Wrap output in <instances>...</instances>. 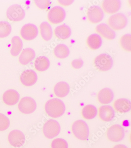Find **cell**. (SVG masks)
<instances>
[{"label":"cell","mask_w":131,"mask_h":148,"mask_svg":"<svg viewBox=\"0 0 131 148\" xmlns=\"http://www.w3.org/2000/svg\"><path fill=\"white\" fill-rule=\"evenodd\" d=\"M45 110L49 116L56 118L60 117L65 113V106L62 100L57 98H54L46 102Z\"/></svg>","instance_id":"obj_1"},{"label":"cell","mask_w":131,"mask_h":148,"mask_svg":"<svg viewBox=\"0 0 131 148\" xmlns=\"http://www.w3.org/2000/svg\"><path fill=\"white\" fill-rule=\"evenodd\" d=\"M72 131L74 136L81 140L85 141L88 138L90 130L86 123L82 120L75 121L72 126Z\"/></svg>","instance_id":"obj_2"},{"label":"cell","mask_w":131,"mask_h":148,"mask_svg":"<svg viewBox=\"0 0 131 148\" xmlns=\"http://www.w3.org/2000/svg\"><path fill=\"white\" fill-rule=\"evenodd\" d=\"M94 66L98 70L105 72L110 70L113 65L112 57L108 54L103 53L99 55L94 60Z\"/></svg>","instance_id":"obj_3"},{"label":"cell","mask_w":131,"mask_h":148,"mask_svg":"<svg viewBox=\"0 0 131 148\" xmlns=\"http://www.w3.org/2000/svg\"><path fill=\"white\" fill-rule=\"evenodd\" d=\"M60 124L56 121L49 120L45 123L43 127V132L48 139H52L58 135L60 132Z\"/></svg>","instance_id":"obj_4"},{"label":"cell","mask_w":131,"mask_h":148,"mask_svg":"<svg viewBox=\"0 0 131 148\" xmlns=\"http://www.w3.org/2000/svg\"><path fill=\"white\" fill-rule=\"evenodd\" d=\"M128 23V19L122 13L115 14L110 16L108 20L109 26L113 29L119 31L125 28Z\"/></svg>","instance_id":"obj_5"},{"label":"cell","mask_w":131,"mask_h":148,"mask_svg":"<svg viewBox=\"0 0 131 148\" xmlns=\"http://www.w3.org/2000/svg\"><path fill=\"white\" fill-rule=\"evenodd\" d=\"M25 13L20 5H12L7 9L6 16L10 21L14 22L21 21L24 18Z\"/></svg>","instance_id":"obj_6"},{"label":"cell","mask_w":131,"mask_h":148,"mask_svg":"<svg viewBox=\"0 0 131 148\" xmlns=\"http://www.w3.org/2000/svg\"><path fill=\"white\" fill-rule=\"evenodd\" d=\"M66 13L65 10L60 6L52 8L48 14L49 22L53 24H57L63 22L65 18Z\"/></svg>","instance_id":"obj_7"},{"label":"cell","mask_w":131,"mask_h":148,"mask_svg":"<svg viewBox=\"0 0 131 148\" xmlns=\"http://www.w3.org/2000/svg\"><path fill=\"white\" fill-rule=\"evenodd\" d=\"M125 132L124 128L119 125H113L108 129L107 136L109 141L117 142L124 139Z\"/></svg>","instance_id":"obj_8"},{"label":"cell","mask_w":131,"mask_h":148,"mask_svg":"<svg viewBox=\"0 0 131 148\" xmlns=\"http://www.w3.org/2000/svg\"><path fill=\"white\" fill-rule=\"evenodd\" d=\"M37 105L35 100L29 97L22 98L18 105V108L21 113L25 114H31L36 110Z\"/></svg>","instance_id":"obj_9"},{"label":"cell","mask_w":131,"mask_h":148,"mask_svg":"<svg viewBox=\"0 0 131 148\" xmlns=\"http://www.w3.org/2000/svg\"><path fill=\"white\" fill-rule=\"evenodd\" d=\"M104 17L102 10L99 6H92L90 7L87 12V18L90 22L97 23L100 22Z\"/></svg>","instance_id":"obj_10"},{"label":"cell","mask_w":131,"mask_h":148,"mask_svg":"<svg viewBox=\"0 0 131 148\" xmlns=\"http://www.w3.org/2000/svg\"><path fill=\"white\" fill-rule=\"evenodd\" d=\"M8 140L12 146L15 147H20L25 142V136L21 131L14 130L10 133Z\"/></svg>","instance_id":"obj_11"},{"label":"cell","mask_w":131,"mask_h":148,"mask_svg":"<svg viewBox=\"0 0 131 148\" xmlns=\"http://www.w3.org/2000/svg\"><path fill=\"white\" fill-rule=\"evenodd\" d=\"M38 34L37 27L33 24L25 25L21 29V36L26 40L30 41L34 39Z\"/></svg>","instance_id":"obj_12"},{"label":"cell","mask_w":131,"mask_h":148,"mask_svg":"<svg viewBox=\"0 0 131 148\" xmlns=\"http://www.w3.org/2000/svg\"><path fill=\"white\" fill-rule=\"evenodd\" d=\"M20 80L21 83L24 86H33L37 82V75L35 71L33 70H25L21 73Z\"/></svg>","instance_id":"obj_13"},{"label":"cell","mask_w":131,"mask_h":148,"mask_svg":"<svg viewBox=\"0 0 131 148\" xmlns=\"http://www.w3.org/2000/svg\"><path fill=\"white\" fill-rule=\"evenodd\" d=\"M102 6L106 13L113 14L119 10L121 1L119 0H106L102 2Z\"/></svg>","instance_id":"obj_14"},{"label":"cell","mask_w":131,"mask_h":148,"mask_svg":"<svg viewBox=\"0 0 131 148\" xmlns=\"http://www.w3.org/2000/svg\"><path fill=\"white\" fill-rule=\"evenodd\" d=\"M95 31L106 39L113 40L115 38V32L106 24L98 25L95 28Z\"/></svg>","instance_id":"obj_15"},{"label":"cell","mask_w":131,"mask_h":148,"mask_svg":"<svg viewBox=\"0 0 131 148\" xmlns=\"http://www.w3.org/2000/svg\"><path fill=\"white\" fill-rule=\"evenodd\" d=\"M99 116L102 121L109 122L115 117V112L112 107L110 106H103L99 109Z\"/></svg>","instance_id":"obj_16"},{"label":"cell","mask_w":131,"mask_h":148,"mask_svg":"<svg viewBox=\"0 0 131 148\" xmlns=\"http://www.w3.org/2000/svg\"><path fill=\"white\" fill-rule=\"evenodd\" d=\"M20 98L19 93L16 90H8L3 95V98L4 103L8 106H13L18 102Z\"/></svg>","instance_id":"obj_17"},{"label":"cell","mask_w":131,"mask_h":148,"mask_svg":"<svg viewBox=\"0 0 131 148\" xmlns=\"http://www.w3.org/2000/svg\"><path fill=\"white\" fill-rule=\"evenodd\" d=\"M97 98L99 102L101 104H109L113 100V92L109 88H103L99 92L97 95Z\"/></svg>","instance_id":"obj_18"},{"label":"cell","mask_w":131,"mask_h":148,"mask_svg":"<svg viewBox=\"0 0 131 148\" xmlns=\"http://www.w3.org/2000/svg\"><path fill=\"white\" fill-rule=\"evenodd\" d=\"M114 108L117 112L120 113H125L130 111L131 101L126 98H120L115 101Z\"/></svg>","instance_id":"obj_19"},{"label":"cell","mask_w":131,"mask_h":148,"mask_svg":"<svg viewBox=\"0 0 131 148\" xmlns=\"http://www.w3.org/2000/svg\"><path fill=\"white\" fill-rule=\"evenodd\" d=\"M70 91V87L66 82H61L57 83L54 87V92L59 98H63L67 96Z\"/></svg>","instance_id":"obj_20"},{"label":"cell","mask_w":131,"mask_h":148,"mask_svg":"<svg viewBox=\"0 0 131 148\" xmlns=\"http://www.w3.org/2000/svg\"><path fill=\"white\" fill-rule=\"evenodd\" d=\"M55 35L58 38L61 40H65L68 38L71 34L70 28L65 24L59 26L55 29Z\"/></svg>","instance_id":"obj_21"},{"label":"cell","mask_w":131,"mask_h":148,"mask_svg":"<svg viewBox=\"0 0 131 148\" xmlns=\"http://www.w3.org/2000/svg\"><path fill=\"white\" fill-rule=\"evenodd\" d=\"M35 52L32 49L27 48L24 49L19 57V61L22 65H26L34 59Z\"/></svg>","instance_id":"obj_22"},{"label":"cell","mask_w":131,"mask_h":148,"mask_svg":"<svg viewBox=\"0 0 131 148\" xmlns=\"http://www.w3.org/2000/svg\"><path fill=\"white\" fill-rule=\"evenodd\" d=\"M49 59L45 56H39L35 59L34 62L35 69L39 72L47 71L50 66Z\"/></svg>","instance_id":"obj_23"},{"label":"cell","mask_w":131,"mask_h":148,"mask_svg":"<svg viewBox=\"0 0 131 148\" xmlns=\"http://www.w3.org/2000/svg\"><path fill=\"white\" fill-rule=\"evenodd\" d=\"M87 44L91 49L92 50H96L99 48L101 46V38L98 34H91L87 38Z\"/></svg>","instance_id":"obj_24"},{"label":"cell","mask_w":131,"mask_h":148,"mask_svg":"<svg viewBox=\"0 0 131 148\" xmlns=\"http://www.w3.org/2000/svg\"><path fill=\"white\" fill-rule=\"evenodd\" d=\"M12 49L10 53L12 56L16 57L21 51L23 46L21 39L19 36H15L12 39Z\"/></svg>","instance_id":"obj_25"},{"label":"cell","mask_w":131,"mask_h":148,"mask_svg":"<svg viewBox=\"0 0 131 148\" xmlns=\"http://www.w3.org/2000/svg\"><path fill=\"white\" fill-rule=\"evenodd\" d=\"M39 27L41 35L43 39L46 41L50 40L52 36V29L50 25L45 21L41 24Z\"/></svg>","instance_id":"obj_26"},{"label":"cell","mask_w":131,"mask_h":148,"mask_svg":"<svg viewBox=\"0 0 131 148\" xmlns=\"http://www.w3.org/2000/svg\"><path fill=\"white\" fill-rule=\"evenodd\" d=\"M54 56L60 59H65L69 56V49L64 44H59L55 47L54 50Z\"/></svg>","instance_id":"obj_27"},{"label":"cell","mask_w":131,"mask_h":148,"mask_svg":"<svg viewBox=\"0 0 131 148\" xmlns=\"http://www.w3.org/2000/svg\"><path fill=\"white\" fill-rule=\"evenodd\" d=\"M97 109L92 105H88L82 109L81 114L83 117L87 120L94 119L97 115Z\"/></svg>","instance_id":"obj_28"},{"label":"cell","mask_w":131,"mask_h":148,"mask_svg":"<svg viewBox=\"0 0 131 148\" xmlns=\"http://www.w3.org/2000/svg\"><path fill=\"white\" fill-rule=\"evenodd\" d=\"M11 31L10 24L6 21H0V38H4L8 36Z\"/></svg>","instance_id":"obj_29"},{"label":"cell","mask_w":131,"mask_h":148,"mask_svg":"<svg viewBox=\"0 0 131 148\" xmlns=\"http://www.w3.org/2000/svg\"><path fill=\"white\" fill-rule=\"evenodd\" d=\"M120 44L122 48L126 51H131V35L126 34L122 36L120 39Z\"/></svg>","instance_id":"obj_30"},{"label":"cell","mask_w":131,"mask_h":148,"mask_svg":"<svg viewBox=\"0 0 131 148\" xmlns=\"http://www.w3.org/2000/svg\"><path fill=\"white\" fill-rule=\"evenodd\" d=\"M51 146V148H68V144L65 139L57 138L52 142Z\"/></svg>","instance_id":"obj_31"},{"label":"cell","mask_w":131,"mask_h":148,"mask_svg":"<svg viewBox=\"0 0 131 148\" xmlns=\"http://www.w3.org/2000/svg\"><path fill=\"white\" fill-rule=\"evenodd\" d=\"M10 125L9 119L5 114L0 113V131L7 130Z\"/></svg>","instance_id":"obj_32"},{"label":"cell","mask_w":131,"mask_h":148,"mask_svg":"<svg viewBox=\"0 0 131 148\" xmlns=\"http://www.w3.org/2000/svg\"><path fill=\"white\" fill-rule=\"evenodd\" d=\"M35 5L39 8L41 10L46 9L50 5V2L49 0L47 1H34Z\"/></svg>","instance_id":"obj_33"},{"label":"cell","mask_w":131,"mask_h":148,"mask_svg":"<svg viewBox=\"0 0 131 148\" xmlns=\"http://www.w3.org/2000/svg\"><path fill=\"white\" fill-rule=\"evenodd\" d=\"M83 64V62L81 59H75L71 62V66L74 69H78L82 67Z\"/></svg>","instance_id":"obj_34"},{"label":"cell","mask_w":131,"mask_h":148,"mask_svg":"<svg viewBox=\"0 0 131 148\" xmlns=\"http://www.w3.org/2000/svg\"><path fill=\"white\" fill-rule=\"evenodd\" d=\"M59 4L62 6H69L73 3V1H58Z\"/></svg>","instance_id":"obj_35"},{"label":"cell","mask_w":131,"mask_h":148,"mask_svg":"<svg viewBox=\"0 0 131 148\" xmlns=\"http://www.w3.org/2000/svg\"><path fill=\"white\" fill-rule=\"evenodd\" d=\"M113 148H128L125 145H116L114 147H113Z\"/></svg>","instance_id":"obj_36"}]
</instances>
